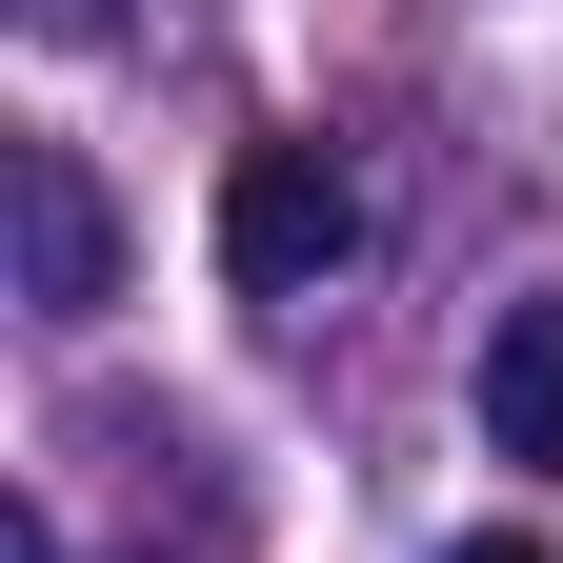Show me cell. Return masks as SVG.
Instances as JSON below:
<instances>
[{
  "label": "cell",
  "mask_w": 563,
  "mask_h": 563,
  "mask_svg": "<svg viewBox=\"0 0 563 563\" xmlns=\"http://www.w3.org/2000/svg\"><path fill=\"white\" fill-rule=\"evenodd\" d=\"M342 262H363V181H342L322 141H242L222 162V282L242 302H322Z\"/></svg>",
  "instance_id": "obj_1"
},
{
  "label": "cell",
  "mask_w": 563,
  "mask_h": 563,
  "mask_svg": "<svg viewBox=\"0 0 563 563\" xmlns=\"http://www.w3.org/2000/svg\"><path fill=\"white\" fill-rule=\"evenodd\" d=\"M0 222H21V302H41V322H101V302H121V222H101V181L60 162V141L0 162Z\"/></svg>",
  "instance_id": "obj_2"
},
{
  "label": "cell",
  "mask_w": 563,
  "mask_h": 563,
  "mask_svg": "<svg viewBox=\"0 0 563 563\" xmlns=\"http://www.w3.org/2000/svg\"><path fill=\"white\" fill-rule=\"evenodd\" d=\"M483 443H504V463H563V302H504V322H483Z\"/></svg>",
  "instance_id": "obj_3"
},
{
  "label": "cell",
  "mask_w": 563,
  "mask_h": 563,
  "mask_svg": "<svg viewBox=\"0 0 563 563\" xmlns=\"http://www.w3.org/2000/svg\"><path fill=\"white\" fill-rule=\"evenodd\" d=\"M443 563H543V523H483V543H443Z\"/></svg>",
  "instance_id": "obj_4"
}]
</instances>
